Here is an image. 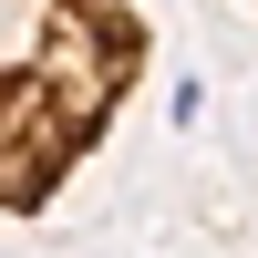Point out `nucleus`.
<instances>
[{
    "label": "nucleus",
    "instance_id": "nucleus-1",
    "mask_svg": "<svg viewBox=\"0 0 258 258\" xmlns=\"http://www.w3.org/2000/svg\"><path fill=\"white\" fill-rule=\"evenodd\" d=\"M145 73L135 0H0V217L62 197Z\"/></svg>",
    "mask_w": 258,
    "mask_h": 258
}]
</instances>
